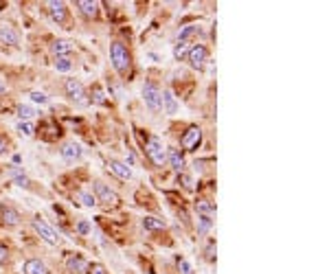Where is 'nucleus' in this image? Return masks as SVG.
Listing matches in <instances>:
<instances>
[{"label": "nucleus", "mask_w": 329, "mask_h": 274, "mask_svg": "<svg viewBox=\"0 0 329 274\" xmlns=\"http://www.w3.org/2000/svg\"><path fill=\"white\" fill-rule=\"evenodd\" d=\"M110 62H112V68L119 75H125L130 70V50L123 46L121 42H114L110 46Z\"/></svg>", "instance_id": "obj_1"}, {"label": "nucleus", "mask_w": 329, "mask_h": 274, "mask_svg": "<svg viewBox=\"0 0 329 274\" xmlns=\"http://www.w3.org/2000/svg\"><path fill=\"white\" fill-rule=\"evenodd\" d=\"M145 151H147L149 160L154 162L156 167H163L167 162V147L163 145V140L156 138V136H151L147 140V145H145Z\"/></svg>", "instance_id": "obj_2"}, {"label": "nucleus", "mask_w": 329, "mask_h": 274, "mask_svg": "<svg viewBox=\"0 0 329 274\" xmlns=\"http://www.w3.org/2000/svg\"><path fill=\"white\" fill-rule=\"evenodd\" d=\"M93 191H94V197H97V202H103V204L108 206H116L121 202V197L116 191H112L108 184H103V182H94L93 184Z\"/></svg>", "instance_id": "obj_3"}, {"label": "nucleus", "mask_w": 329, "mask_h": 274, "mask_svg": "<svg viewBox=\"0 0 329 274\" xmlns=\"http://www.w3.org/2000/svg\"><path fill=\"white\" fill-rule=\"evenodd\" d=\"M33 228H35V232H38V235L48 243V246H57L59 239H62V237L57 235V230H55L53 226H48L44 220H40V217H35V220H33Z\"/></svg>", "instance_id": "obj_4"}, {"label": "nucleus", "mask_w": 329, "mask_h": 274, "mask_svg": "<svg viewBox=\"0 0 329 274\" xmlns=\"http://www.w3.org/2000/svg\"><path fill=\"white\" fill-rule=\"evenodd\" d=\"M206 57H209V50H206L204 44H193V46L189 48V53H187V59H189V66H191V68H195V70L204 68Z\"/></svg>", "instance_id": "obj_5"}, {"label": "nucleus", "mask_w": 329, "mask_h": 274, "mask_svg": "<svg viewBox=\"0 0 329 274\" xmlns=\"http://www.w3.org/2000/svg\"><path fill=\"white\" fill-rule=\"evenodd\" d=\"M143 99H145V105L151 110V112H158L160 110V88L156 84H147L143 86Z\"/></svg>", "instance_id": "obj_6"}, {"label": "nucleus", "mask_w": 329, "mask_h": 274, "mask_svg": "<svg viewBox=\"0 0 329 274\" xmlns=\"http://www.w3.org/2000/svg\"><path fill=\"white\" fill-rule=\"evenodd\" d=\"M64 88H66V94H68V97L73 99L77 105H86V103H88V101H86V90H84L82 81H77V79H66Z\"/></svg>", "instance_id": "obj_7"}, {"label": "nucleus", "mask_w": 329, "mask_h": 274, "mask_svg": "<svg viewBox=\"0 0 329 274\" xmlns=\"http://www.w3.org/2000/svg\"><path fill=\"white\" fill-rule=\"evenodd\" d=\"M200 140H202V130L200 128H195V125H191L189 130L182 134V138H180V145H182V149H187V151H193L197 149V145H200Z\"/></svg>", "instance_id": "obj_8"}, {"label": "nucleus", "mask_w": 329, "mask_h": 274, "mask_svg": "<svg viewBox=\"0 0 329 274\" xmlns=\"http://www.w3.org/2000/svg\"><path fill=\"white\" fill-rule=\"evenodd\" d=\"M160 108L165 110L169 116H174V114H178V110H180V103H178V99L174 97V92H171L169 88H165V90H160Z\"/></svg>", "instance_id": "obj_9"}, {"label": "nucleus", "mask_w": 329, "mask_h": 274, "mask_svg": "<svg viewBox=\"0 0 329 274\" xmlns=\"http://www.w3.org/2000/svg\"><path fill=\"white\" fill-rule=\"evenodd\" d=\"M108 169H110V174H114L116 178H121V180H130L132 176V167L128 165V162H121V160H116V158H110L108 160Z\"/></svg>", "instance_id": "obj_10"}, {"label": "nucleus", "mask_w": 329, "mask_h": 274, "mask_svg": "<svg viewBox=\"0 0 329 274\" xmlns=\"http://www.w3.org/2000/svg\"><path fill=\"white\" fill-rule=\"evenodd\" d=\"M82 154H84V149H82V145L79 143H66L62 147V158L64 160H79L82 158Z\"/></svg>", "instance_id": "obj_11"}, {"label": "nucleus", "mask_w": 329, "mask_h": 274, "mask_svg": "<svg viewBox=\"0 0 329 274\" xmlns=\"http://www.w3.org/2000/svg\"><path fill=\"white\" fill-rule=\"evenodd\" d=\"M48 13L55 22H64L66 20V4L62 0H50L48 2Z\"/></svg>", "instance_id": "obj_12"}, {"label": "nucleus", "mask_w": 329, "mask_h": 274, "mask_svg": "<svg viewBox=\"0 0 329 274\" xmlns=\"http://www.w3.org/2000/svg\"><path fill=\"white\" fill-rule=\"evenodd\" d=\"M22 270H24V274H48V268L40 259H29Z\"/></svg>", "instance_id": "obj_13"}, {"label": "nucleus", "mask_w": 329, "mask_h": 274, "mask_svg": "<svg viewBox=\"0 0 329 274\" xmlns=\"http://www.w3.org/2000/svg\"><path fill=\"white\" fill-rule=\"evenodd\" d=\"M167 160H169V165H171V169H174V171L185 169V156H182L180 149H169V151H167Z\"/></svg>", "instance_id": "obj_14"}, {"label": "nucleus", "mask_w": 329, "mask_h": 274, "mask_svg": "<svg viewBox=\"0 0 329 274\" xmlns=\"http://www.w3.org/2000/svg\"><path fill=\"white\" fill-rule=\"evenodd\" d=\"M0 42L16 46V44L20 42V35H18L16 31H13L11 27H4V24H0Z\"/></svg>", "instance_id": "obj_15"}, {"label": "nucleus", "mask_w": 329, "mask_h": 274, "mask_svg": "<svg viewBox=\"0 0 329 274\" xmlns=\"http://www.w3.org/2000/svg\"><path fill=\"white\" fill-rule=\"evenodd\" d=\"M68 270L75 272V274H84L86 270H88V261L79 255H73L68 259Z\"/></svg>", "instance_id": "obj_16"}, {"label": "nucleus", "mask_w": 329, "mask_h": 274, "mask_svg": "<svg viewBox=\"0 0 329 274\" xmlns=\"http://www.w3.org/2000/svg\"><path fill=\"white\" fill-rule=\"evenodd\" d=\"M50 50H53L57 57H68L70 50H73V44H70L68 40H55L53 46H50Z\"/></svg>", "instance_id": "obj_17"}, {"label": "nucleus", "mask_w": 329, "mask_h": 274, "mask_svg": "<svg viewBox=\"0 0 329 274\" xmlns=\"http://www.w3.org/2000/svg\"><path fill=\"white\" fill-rule=\"evenodd\" d=\"M0 215H2V222H4V224H9V226L20 224V213H18L16 209H11V206H2Z\"/></svg>", "instance_id": "obj_18"}, {"label": "nucleus", "mask_w": 329, "mask_h": 274, "mask_svg": "<svg viewBox=\"0 0 329 274\" xmlns=\"http://www.w3.org/2000/svg\"><path fill=\"white\" fill-rule=\"evenodd\" d=\"M77 7L82 9V13L88 18H94L99 13V2H93V0H79Z\"/></svg>", "instance_id": "obj_19"}, {"label": "nucleus", "mask_w": 329, "mask_h": 274, "mask_svg": "<svg viewBox=\"0 0 329 274\" xmlns=\"http://www.w3.org/2000/svg\"><path fill=\"white\" fill-rule=\"evenodd\" d=\"M195 209H197V215L211 217V220L215 217V204H213V202H209V200H200L195 204Z\"/></svg>", "instance_id": "obj_20"}, {"label": "nucleus", "mask_w": 329, "mask_h": 274, "mask_svg": "<svg viewBox=\"0 0 329 274\" xmlns=\"http://www.w3.org/2000/svg\"><path fill=\"white\" fill-rule=\"evenodd\" d=\"M200 33V27L197 24H187V27H182L180 29V33H178V42H189L193 35Z\"/></svg>", "instance_id": "obj_21"}, {"label": "nucleus", "mask_w": 329, "mask_h": 274, "mask_svg": "<svg viewBox=\"0 0 329 274\" xmlns=\"http://www.w3.org/2000/svg\"><path fill=\"white\" fill-rule=\"evenodd\" d=\"M167 224L163 220H158V217H151V215H147V217H143V228L145 230H163Z\"/></svg>", "instance_id": "obj_22"}, {"label": "nucleus", "mask_w": 329, "mask_h": 274, "mask_svg": "<svg viewBox=\"0 0 329 274\" xmlns=\"http://www.w3.org/2000/svg\"><path fill=\"white\" fill-rule=\"evenodd\" d=\"M33 116H35L33 105H27V103H20L18 105V119L22 121V123H24V121H31Z\"/></svg>", "instance_id": "obj_23"}, {"label": "nucleus", "mask_w": 329, "mask_h": 274, "mask_svg": "<svg viewBox=\"0 0 329 274\" xmlns=\"http://www.w3.org/2000/svg\"><path fill=\"white\" fill-rule=\"evenodd\" d=\"M211 228H213V220H211V217L197 215V232H200V235H206Z\"/></svg>", "instance_id": "obj_24"}, {"label": "nucleus", "mask_w": 329, "mask_h": 274, "mask_svg": "<svg viewBox=\"0 0 329 274\" xmlns=\"http://www.w3.org/2000/svg\"><path fill=\"white\" fill-rule=\"evenodd\" d=\"M189 48H191V42H176V46H174V57L178 59H185L187 57V53H189Z\"/></svg>", "instance_id": "obj_25"}, {"label": "nucleus", "mask_w": 329, "mask_h": 274, "mask_svg": "<svg viewBox=\"0 0 329 274\" xmlns=\"http://www.w3.org/2000/svg\"><path fill=\"white\" fill-rule=\"evenodd\" d=\"M79 202H82L84 206H88V209L97 206V197L93 195V191H79Z\"/></svg>", "instance_id": "obj_26"}, {"label": "nucleus", "mask_w": 329, "mask_h": 274, "mask_svg": "<svg viewBox=\"0 0 329 274\" xmlns=\"http://www.w3.org/2000/svg\"><path fill=\"white\" fill-rule=\"evenodd\" d=\"M70 68H73V62H70L68 57H57V59H55V70H57V73H68Z\"/></svg>", "instance_id": "obj_27"}, {"label": "nucleus", "mask_w": 329, "mask_h": 274, "mask_svg": "<svg viewBox=\"0 0 329 274\" xmlns=\"http://www.w3.org/2000/svg\"><path fill=\"white\" fill-rule=\"evenodd\" d=\"M105 90L101 88V86H94L93 88V103H97V105H103L105 103Z\"/></svg>", "instance_id": "obj_28"}, {"label": "nucleus", "mask_w": 329, "mask_h": 274, "mask_svg": "<svg viewBox=\"0 0 329 274\" xmlns=\"http://www.w3.org/2000/svg\"><path fill=\"white\" fill-rule=\"evenodd\" d=\"M176 266H178V272H180V274H193V266H191V263L187 261L185 257H178Z\"/></svg>", "instance_id": "obj_29"}, {"label": "nucleus", "mask_w": 329, "mask_h": 274, "mask_svg": "<svg viewBox=\"0 0 329 274\" xmlns=\"http://www.w3.org/2000/svg\"><path fill=\"white\" fill-rule=\"evenodd\" d=\"M29 97H31V103H40V105H47L48 103V97L42 92V90H33Z\"/></svg>", "instance_id": "obj_30"}, {"label": "nucleus", "mask_w": 329, "mask_h": 274, "mask_svg": "<svg viewBox=\"0 0 329 274\" xmlns=\"http://www.w3.org/2000/svg\"><path fill=\"white\" fill-rule=\"evenodd\" d=\"M18 132H20V134H22V136H27V138H29V136H33V123H31V121H24V123H22V121H20V123H18Z\"/></svg>", "instance_id": "obj_31"}, {"label": "nucleus", "mask_w": 329, "mask_h": 274, "mask_svg": "<svg viewBox=\"0 0 329 274\" xmlns=\"http://www.w3.org/2000/svg\"><path fill=\"white\" fill-rule=\"evenodd\" d=\"M13 174H16V178H13V182H16V186H22V189H27L29 186V178L24 174H18L16 169H13Z\"/></svg>", "instance_id": "obj_32"}, {"label": "nucleus", "mask_w": 329, "mask_h": 274, "mask_svg": "<svg viewBox=\"0 0 329 274\" xmlns=\"http://www.w3.org/2000/svg\"><path fill=\"white\" fill-rule=\"evenodd\" d=\"M77 230L82 232V235H90V230H93V228H90V224L86 220H79V224H77Z\"/></svg>", "instance_id": "obj_33"}, {"label": "nucleus", "mask_w": 329, "mask_h": 274, "mask_svg": "<svg viewBox=\"0 0 329 274\" xmlns=\"http://www.w3.org/2000/svg\"><path fill=\"white\" fill-rule=\"evenodd\" d=\"M204 255H206V261H215V243L213 241L209 243V248H206Z\"/></svg>", "instance_id": "obj_34"}, {"label": "nucleus", "mask_w": 329, "mask_h": 274, "mask_svg": "<svg viewBox=\"0 0 329 274\" xmlns=\"http://www.w3.org/2000/svg\"><path fill=\"white\" fill-rule=\"evenodd\" d=\"M93 274H108V272H105V268L101 266V263H94V266H93Z\"/></svg>", "instance_id": "obj_35"}, {"label": "nucleus", "mask_w": 329, "mask_h": 274, "mask_svg": "<svg viewBox=\"0 0 329 274\" xmlns=\"http://www.w3.org/2000/svg\"><path fill=\"white\" fill-rule=\"evenodd\" d=\"M180 180L185 182V186H187V189H193V180H191L189 176H180Z\"/></svg>", "instance_id": "obj_36"}, {"label": "nucleus", "mask_w": 329, "mask_h": 274, "mask_svg": "<svg viewBox=\"0 0 329 274\" xmlns=\"http://www.w3.org/2000/svg\"><path fill=\"white\" fill-rule=\"evenodd\" d=\"M4 261H7V248L0 246V263H4Z\"/></svg>", "instance_id": "obj_37"}, {"label": "nucleus", "mask_w": 329, "mask_h": 274, "mask_svg": "<svg viewBox=\"0 0 329 274\" xmlns=\"http://www.w3.org/2000/svg\"><path fill=\"white\" fill-rule=\"evenodd\" d=\"M4 151H7V140H4L2 136H0V156H2Z\"/></svg>", "instance_id": "obj_38"}, {"label": "nucleus", "mask_w": 329, "mask_h": 274, "mask_svg": "<svg viewBox=\"0 0 329 274\" xmlns=\"http://www.w3.org/2000/svg\"><path fill=\"white\" fill-rule=\"evenodd\" d=\"M128 160H130V165H134V162H136V158H134V154H132V151L128 154Z\"/></svg>", "instance_id": "obj_39"}, {"label": "nucleus", "mask_w": 329, "mask_h": 274, "mask_svg": "<svg viewBox=\"0 0 329 274\" xmlns=\"http://www.w3.org/2000/svg\"><path fill=\"white\" fill-rule=\"evenodd\" d=\"M0 90H4V86H2V84H0Z\"/></svg>", "instance_id": "obj_40"}]
</instances>
